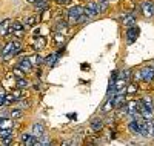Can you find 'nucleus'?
<instances>
[{"label":"nucleus","instance_id":"7c9ffc66","mask_svg":"<svg viewBox=\"0 0 154 146\" xmlns=\"http://www.w3.org/2000/svg\"><path fill=\"white\" fill-rule=\"evenodd\" d=\"M16 100H17V99L12 96V94H11V96H6V97H5V105H11V103H14Z\"/></svg>","mask_w":154,"mask_h":146},{"label":"nucleus","instance_id":"ddd939ff","mask_svg":"<svg viewBox=\"0 0 154 146\" xmlns=\"http://www.w3.org/2000/svg\"><path fill=\"white\" fill-rule=\"evenodd\" d=\"M137 34H139L137 28H134V26H131V28H128V31H126L128 42H130V43H133V42L136 40V38H137Z\"/></svg>","mask_w":154,"mask_h":146},{"label":"nucleus","instance_id":"a878e982","mask_svg":"<svg viewBox=\"0 0 154 146\" xmlns=\"http://www.w3.org/2000/svg\"><path fill=\"white\" fill-rule=\"evenodd\" d=\"M22 109H19V108H16V109H12L11 112H9V117L12 118V120H14V118H19V117H22Z\"/></svg>","mask_w":154,"mask_h":146},{"label":"nucleus","instance_id":"9b49d317","mask_svg":"<svg viewBox=\"0 0 154 146\" xmlns=\"http://www.w3.org/2000/svg\"><path fill=\"white\" fill-rule=\"evenodd\" d=\"M35 137L32 135V134H23L22 135V143L23 144H26V146H34L35 144Z\"/></svg>","mask_w":154,"mask_h":146},{"label":"nucleus","instance_id":"412c9836","mask_svg":"<svg viewBox=\"0 0 154 146\" xmlns=\"http://www.w3.org/2000/svg\"><path fill=\"white\" fill-rule=\"evenodd\" d=\"M51 143V140H49V137L48 135H40V137H38L37 140H35V144H49Z\"/></svg>","mask_w":154,"mask_h":146},{"label":"nucleus","instance_id":"dca6fc26","mask_svg":"<svg viewBox=\"0 0 154 146\" xmlns=\"http://www.w3.org/2000/svg\"><path fill=\"white\" fill-rule=\"evenodd\" d=\"M9 23H11V20H8V19L0 23V34H2V35H6L8 34V28L11 26Z\"/></svg>","mask_w":154,"mask_h":146},{"label":"nucleus","instance_id":"b1692460","mask_svg":"<svg viewBox=\"0 0 154 146\" xmlns=\"http://www.w3.org/2000/svg\"><path fill=\"white\" fill-rule=\"evenodd\" d=\"M68 29V23L66 22H59L57 26H56V31L57 32H65Z\"/></svg>","mask_w":154,"mask_h":146},{"label":"nucleus","instance_id":"5701e85b","mask_svg":"<svg viewBox=\"0 0 154 146\" xmlns=\"http://www.w3.org/2000/svg\"><path fill=\"white\" fill-rule=\"evenodd\" d=\"M112 108H114V105H112V97H109V99L106 100V103L103 105V108H102V111H103V112H109Z\"/></svg>","mask_w":154,"mask_h":146},{"label":"nucleus","instance_id":"f257e3e1","mask_svg":"<svg viewBox=\"0 0 154 146\" xmlns=\"http://www.w3.org/2000/svg\"><path fill=\"white\" fill-rule=\"evenodd\" d=\"M22 52V45H20V42H8L6 45H5V48L2 49V59H5V60H8V59H12L14 56H17V54H20Z\"/></svg>","mask_w":154,"mask_h":146},{"label":"nucleus","instance_id":"6ab92c4d","mask_svg":"<svg viewBox=\"0 0 154 146\" xmlns=\"http://www.w3.org/2000/svg\"><path fill=\"white\" fill-rule=\"evenodd\" d=\"M16 86H17L19 89H25V88L29 86V83H28V80H25V77H22V78H17Z\"/></svg>","mask_w":154,"mask_h":146},{"label":"nucleus","instance_id":"f8f14e48","mask_svg":"<svg viewBox=\"0 0 154 146\" xmlns=\"http://www.w3.org/2000/svg\"><path fill=\"white\" fill-rule=\"evenodd\" d=\"M91 128H93V131H96V132H99V131H102L103 129V120L102 118H93L91 120Z\"/></svg>","mask_w":154,"mask_h":146},{"label":"nucleus","instance_id":"f03ea898","mask_svg":"<svg viewBox=\"0 0 154 146\" xmlns=\"http://www.w3.org/2000/svg\"><path fill=\"white\" fill-rule=\"evenodd\" d=\"M85 12V8L83 6H72L69 11H68V22H69V25H75L77 23V19H79L82 14Z\"/></svg>","mask_w":154,"mask_h":146},{"label":"nucleus","instance_id":"2f4dec72","mask_svg":"<svg viewBox=\"0 0 154 146\" xmlns=\"http://www.w3.org/2000/svg\"><path fill=\"white\" fill-rule=\"evenodd\" d=\"M56 2H57L59 5H68V3L71 2V0H56Z\"/></svg>","mask_w":154,"mask_h":146},{"label":"nucleus","instance_id":"bb28decb","mask_svg":"<svg viewBox=\"0 0 154 146\" xmlns=\"http://www.w3.org/2000/svg\"><path fill=\"white\" fill-rule=\"evenodd\" d=\"M37 23V17H28L26 22H25V26H34Z\"/></svg>","mask_w":154,"mask_h":146},{"label":"nucleus","instance_id":"c9c22d12","mask_svg":"<svg viewBox=\"0 0 154 146\" xmlns=\"http://www.w3.org/2000/svg\"><path fill=\"white\" fill-rule=\"evenodd\" d=\"M151 126H152V134H154V122L151 123Z\"/></svg>","mask_w":154,"mask_h":146},{"label":"nucleus","instance_id":"f704fd0d","mask_svg":"<svg viewBox=\"0 0 154 146\" xmlns=\"http://www.w3.org/2000/svg\"><path fill=\"white\" fill-rule=\"evenodd\" d=\"M34 89H35V91H38V89H40V85H37V83H35V85H34Z\"/></svg>","mask_w":154,"mask_h":146},{"label":"nucleus","instance_id":"1a4fd4ad","mask_svg":"<svg viewBox=\"0 0 154 146\" xmlns=\"http://www.w3.org/2000/svg\"><path fill=\"white\" fill-rule=\"evenodd\" d=\"M43 134H45V125H42V123L32 125V135H34L35 138H38V137L43 135Z\"/></svg>","mask_w":154,"mask_h":146},{"label":"nucleus","instance_id":"39448f33","mask_svg":"<svg viewBox=\"0 0 154 146\" xmlns=\"http://www.w3.org/2000/svg\"><path fill=\"white\" fill-rule=\"evenodd\" d=\"M140 78H142L143 82H146V83L152 82V78H154V68H151V66L143 68L142 72H140Z\"/></svg>","mask_w":154,"mask_h":146},{"label":"nucleus","instance_id":"f3484780","mask_svg":"<svg viewBox=\"0 0 154 146\" xmlns=\"http://www.w3.org/2000/svg\"><path fill=\"white\" fill-rule=\"evenodd\" d=\"M29 62H31V65L32 66H38V65H42L43 63V57L42 56H38V54H34L32 57H29Z\"/></svg>","mask_w":154,"mask_h":146},{"label":"nucleus","instance_id":"4be33fe9","mask_svg":"<svg viewBox=\"0 0 154 146\" xmlns=\"http://www.w3.org/2000/svg\"><path fill=\"white\" fill-rule=\"evenodd\" d=\"M9 137H12V129H0V138L5 140Z\"/></svg>","mask_w":154,"mask_h":146},{"label":"nucleus","instance_id":"e433bc0d","mask_svg":"<svg viewBox=\"0 0 154 146\" xmlns=\"http://www.w3.org/2000/svg\"><path fill=\"white\" fill-rule=\"evenodd\" d=\"M28 2H29V3H34V2H37V0H28Z\"/></svg>","mask_w":154,"mask_h":146},{"label":"nucleus","instance_id":"aec40b11","mask_svg":"<svg viewBox=\"0 0 154 146\" xmlns=\"http://www.w3.org/2000/svg\"><path fill=\"white\" fill-rule=\"evenodd\" d=\"M45 45H46V38L45 37H37V40H35V49H42V48H45Z\"/></svg>","mask_w":154,"mask_h":146},{"label":"nucleus","instance_id":"c85d7f7f","mask_svg":"<svg viewBox=\"0 0 154 146\" xmlns=\"http://www.w3.org/2000/svg\"><path fill=\"white\" fill-rule=\"evenodd\" d=\"M12 74H14V75H16L17 78H22L25 72H23V71H22L20 68H14V69H12Z\"/></svg>","mask_w":154,"mask_h":146},{"label":"nucleus","instance_id":"72a5a7b5","mask_svg":"<svg viewBox=\"0 0 154 146\" xmlns=\"http://www.w3.org/2000/svg\"><path fill=\"white\" fill-rule=\"evenodd\" d=\"M12 96H14V97L19 100V97H20V92H19V91H14V92H12Z\"/></svg>","mask_w":154,"mask_h":146},{"label":"nucleus","instance_id":"6e6552de","mask_svg":"<svg viewBox=\"0 0 154 146\" xmlns=\"http://www.w3.org/2000/svg\"><path fill=\"white\" fill-rule=\"evenodd\" d=\"M128 129L133 135H140V125H139V120H131L128 123Z\"/></svg>","mask_w":154,"mask_h":146},{"label":"nucleus","instance_id":"473e14b6","mask_svg":"<svg viewBox=\"0 0 154 146\" xmlns=\"http://www.w3.org/2000/svg\"><path fill=\"white\" fill-rule=\"evenodd\" d=\"M5 105V94H0V106Z\"/></svg>","mask_w":154,"mask_h":146},{"label":"nucleus","instance_id":"0eeeda50","mask_svg":"<svg viewBox=\"0 0 154 146\" xmlns=\"http://www.w3.org/2000/svg\"><path fill=\"white\" fill-rule=\"evenodd\" d=\"M136 16L134 14H131V12H125V14L122 16V22H123V25L126 26V28H131V26H134L136 25Z\"/></svg>","mask_w":154,"mask_h":146},{"label":"nucleus","instance_id":"4468645a","mask_svg":"<svg viewBox=\"0 0 154 146\" xmlns=\"http://www.w3.org/2000/svg\"><path fill=\"white\" fill-rule=\"evenodd\" d=\"M48 3H49V0H37V2H34V8L37 11H45L48 8Z\"/></svg>","mask_w":154,"mask_h":146},{"label":"nucleus","instance_id":"c756f323","mask_svg":"<svg viewBox=\"0 0 154 146\" xmlns=\"http://www.w3.org/2000/svg\"><path fill=\"white\" fill-rule=\"evenodd\" d=\"M120 78H123L125 82H126V80H130V78H131V71H130V69L123 71V72H122V77H120Z\"/></svg>","mask_w":154,"mask_h":146},{"label":"nucleus","instance_id":"2eb2a0df","mask_svg":"<svg viewBox=\"0 0 154 146\" xmlns=\"http://www.w3.org/2000/svg\"><path fill=\"white\" fill-rule=\"evenodd\" d=\"M109 3H108V0H99V3H97V14L99 12H105L108 9Z\"/></svg>","mask_w":154,"mask_h":146},{"label":"nucleus","instance_id":"393cba45","mask_svg":"<svg viewBox=\"0 0 154 146\" xmlns=\"http://www.w3.org/2000/svg\"><path fill=\"white\" fill-rule=\"evenodd\" d=\"M57 57H59V54H53V56H49V57H46L43 62L48 65V66H53L54 65V62L57 60Z\"/></svg>","mask_w":154,"mask_h":146},{"label":"nucleus","instance_id":"cd10ccee","mask_svg":"<svg viewBox=\"0 0 154 146\" xmlns=\"http://www.w3.org/2000/svg\"><path fill=\"white\" fill-rule=\"evenodd\" d=\"M126 89V92H128V94H134V92H137V85H130V86H128V88H125Z\"/></svg>","mask_w":154,"mask_h":146},{"label":"nucleus","instance_id":"423d86ee","mask_svg":"<svg viewBox=\"0 0 154 146\" xmlns=\"http://www.w3.org/2000/svg\"><path fill=\"white\" fill-rule=\"evenodd\" d=\"M83 14H85L88 19H93V17L97 14V2H88Z\"/></svg>","mask_w":154,"mask_h":146},{"label":"nucleus","instance_id":"9d476101","mask_svg":"<svg viewBox=\"0 0 154 146\" xmlns=\"http://www.w3.org/2000/svg\"><path fill=\"white\" fill-rule=\"evenodd\" d=\"M19 68H20L23 72H29V71L32 69V65H31L29 59H22V60L19 62Z\"/></svg>","mask_w":154,"mask_h":146},{"label":"nucleus","instance_id":"20e7f679","mask_svg":"<svg viewBox=\"0 0 154 146\" xmlns=\"http://www.w3.org/2000/svg\"><path fill=\"white\" fill-rule=\"evenodd\" d=\"M139 125H140V134L143 137H148L152 134V126L148 120H139Z\"/></svg>","mask_w":154,"mask_h":146},{"label":"nucleus","instance_id":"7ed1b4c3","mask_svg":"<svg viewBox=\"0 0 154 146\" xmlns=\"http://www.w3.org/2000/svg\"><path fill=\"white\" fill-rule=\"evenodd\" d=\"M140 8H142L143 16H146V17H152L154 16V3L151 2V0H145V2L140 5Z\"/></svg>","mask_w":154,"mask_h":146},{"label":"nucleus","instance_id":"a211bd4d","mask_svg":"<svg viewBox=\"0 0 154 146\" xmlns=\"http://www.w3.org/2000/svg\"><path fill=\"white\" fill-rule=\"evenodd\" d=\"M0 129H12V118H3L2 122H0Z\"/></svg>","mask_w":154,"mask_h":146}]
</instances>
